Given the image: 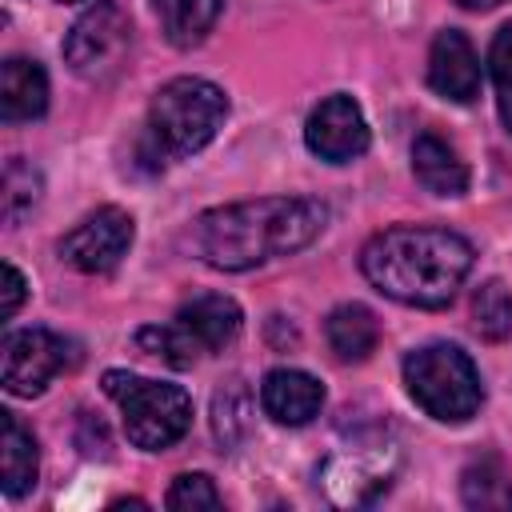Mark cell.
Masks as SVG:
<instances>
[{
	"instance_id": "cell-14",
	"label": "cell",
	"mask_w": 512,
	"mask_h": 512,
	"mask_svg": "<svg viewBox=\"0 0 512 512\" xmlns=\"http://www.w3.org/2000/svg\"><path fill=\"white\" fill-rule=\"evenodd\" d=\"M48 108V76L28 56H8L0 68V116L8 124L36 120Z\"/></svg>"
},
{
	"instance_id": "cell-1",
	"label": "cell",
	"mask_w": 512,
	"mask_h": 512,
	"mask_svg": "<svg viewBox=\"0 0 512 512\" xmlns=\"http://www.w3.org/2000/svg\"><path fill=\"white\" fill-rule=\"evenodd\" d=\"M324 224L328 208L312 196H260L192 216L180 248L216 272H244L308 248Z\"/></svg>"
},
{
	"instance_id": "cell-4",
	"label": "cell",
	"mask_w": 512,
	"mask_h": 512,
	"mask_svg": "<svg viewBox=\"0 0 512 512\" xmlns=\"http://www.w3.org/2000/svg\"><path fill=\"white\" fill-rule=\"evenodd\" d=\"M240 304L224 292H200L176 308L168 324H152L136 332V344L148 356H160L172 368H192L200 356L228 348L240 336Z\"/></svg>"
},
{
	"instance_id": "cell-16",
	"label": "cell",
	"mask_w": 512,
	"mask_h": 512,
	"mask_svg": "<svg viewBox=\"0 0 512 512\" xmlns=\"http://www.w3.org/2000/svg\"><path fill=\"white\" fill-rule=\"evenodd\" d=\"M412 172L432 196H464L468 192V164L436 132H420L412 140Z\"/></svg>"
},
{
	"instance_id": "cell-2",
	"label": "cell",
	"mask_w": 512,
	"mask_h": 512,
	"mask_svg": "<svg viewBox=\"0 0 512 512\" xmlns=\"http://www.w3.org/2000/svg\"><path fill=\"white\" fill-rule=\"evenodd\" d=\"M360 272L396 304L444 308L472 272V244L452 228L396 224L360 248Z\"/></svg>"
},
{
	"instance_id": "cell-17",
	"label": "cell",
	"mask_w": 512,
	"mask_h": 512,
	"mask_svg": "<svg viewBox=\"0 0 512 512\" xmlns=\"http://www.w3.org/2000/svg\"><path fill=\"white\" fill-rule=\"evenodd\" d=\"M324 336H328V348L340 364H360L380 344V320L364 304H340V308L328 312Z\"/></svg>"
},
{
	"instance_id": "cell-10",
	"label": "cell",
	"mask_w": 512,
	"mask_h": 512,
	"mask_svg": "<svg viewBox=\"0 0 512 512\" xmlns=\"http://www.w3.org/2000/svg\"><path fill=\"white\" fill-rule=\"evenodd\" d=\"M368 120L360 112V104L344 92L320 100L304 124V144L312 156L328 160V164H348L356 156L368 152Z\"/></svg>"
},
{
	"instance_id": "cell-21",
	"label": "cell",
	"mask_w": 512,
	"mask_h": 512,
	"mask_svg": "<svg viewBox=\"0 0 512 512\" xmlns=\"http://www.w3.org/2000/svg\"><path fill=\"white\" fill-rule=\"evenodd\" d=\"M40 200V172L24 160V156H12L4 164V196H0V208H4V224L16 228Z\"/></svg>"
},
{
	"instance_id": "cell-19",
	"label": "cell",
	"mask_w": 512,
	"mask_h": 512,
	"mask_svg": "<svg viewBox=\"0 0 512 512\" xmlns=\"http://www.w3.org/2000/svg\"><path fill=\"white\" fill-rule=\"evenodd\" d=\"M460 496L468 508H512V468L500 456H480L460 476Z\"/></svg>"
},
{
	"instance_id": "cell-8",
	"label": "cell",
	"mask_w": 512,
	"mask_h": 512,
	"mask_svg": "<svg viewBox=\"0 0 512 512\" xmlns=\"http://www.w3.org/2000/svg\"><path fill=\"white\" fill-rule=\"evenodd\" d=\"M128 16L112 0H96L64 36V60L76 76H104L128 48Z\"/></svg>"
},
{
	"instance_id": "cell-24",
	"label": "cell",
	"mask_w": 512,
	"mask_h": 512,
	"mask_svg": "<svg viewBox=\"0 0 512 512\" xmlns=\"http://www.w3.org/2000/svg\"><path fill=\"white\" fill-rule=\"evenodd\" d=\"M488 68H492V84H496L500 120H504V128L512 132V24H504V28L492 36Z\"/></svg>"
},
{
	"instance_id": "cell-22",
	"label": "cell",
	"mask_w": 512,
	"mask_h": 512,
	"mask_svg": "<svg viewBox=\"0 0 512 512\" xmlns=\"http://www.w3.org/2000/svg\"><path fill=\"white\" fill-rule=\"evenodd\" d=\"M248 428V392L240 388V380H228L216 400H212V432L224 448H232Z\"/></svg>"
},
{
	"instance_id": "cell-25",
	"label": "cell",
	"mask_w": 512,
	"mask_h": 512,
	"mask_svg": "<svg viewBox=\"0 0 512 512\" xmlns=\"http://www.w3.org/2000/svg\"><path fill=\"white\" fill-rule=\"evenodd\" d=\"M24 296H28V284H24L20 268H16V264H4V288H0V316H4V320H12V316H16V308L24 304Z\"/></svg>"
},
{
	"instance_id": "cell-18",
	"label": "cell",
	"mask_w": 512,
	"mask_h": 512,
	"mask_svg": "<svg viewBox=\"0 0 512 512\" xmlns=\"http://www.w3.org/2000/svg\"><path fill=\"white\" fill-rule=\"evenodd\" d=\"M152 4H156V16H160V32L176 48L200 44L212 32V24L220 20V8H224V0H152Z\"/></svg>"
},
{
	"instance_id": "cell-7",
	"label": "cell",
	"mask_w": 512,
	"mask_h": 512,
	"mask_svg": "<svg viewBox=\"0 0 512 512\" xmlns=\"http://www.w3.org/2000/svg\"><path fill=\"white\" fill-rule=\"evenodd\" d=\"M76 364V344L48 328L8 332L0 344V380L12 396H40L64 368Z\"/></svg>"
},
{
	"instance_id": "cell-23",
	"label": "cell",
	"mask_w": 512,
	"mask_h": 512,
	"mask_svg": "<svg viewBox=\"0 0 512 512\" xmlns=\"http://www.w3.org/2000/svg\"><path fill=\"white\" fill-rule=\"evenodd\" d=\"M164 504L172 512H216L224 500H220V492H216V484H212L208 472H184V476L172 480Z\"/></svg>"
},
{
	"instance_id": "cell-6",
	"label": "cell",
	"mask_w": 512,
	"mask_h": 512,
	"mask_svg": "<svg viewBox=\"0 0 512 512\" xmlns=\"http://www.w3.org/2000/svg\"><path fill=\"white\" fill-rule=\"evenodd\" d=\"M104 392L120 404L128 440L144 452L172 448L192 424V396L180 384H164V380H148V376L124 372V368H108Z\"/></svg>"
},
{
	"instance_id": "cell-15",
	"label": "cell",
	"mask_w": 512,
	"mask_h": 512,
	"mask_svg": "<svg viewBox=\"0 0 512 512\" xmlns=\"http://www.w3.org/2000/svg\"><path fill=\"white\" fill-rule=\"evenodd\" d=\"M40 452L32 432L16 420V412H0V488L8 500H20L36 488Z\"/></svg>"
},
{
	"instance_id": "cell-5",
	"label": "cell",
	"mask_w": 512,
	"mask_h": 512,
	"mask_svg": "<svg viewBox=\"0 0 512 512\" xmlns=\"http://www.w3.org/2000/svg\"><path fill=\"white\" fill-rule=\"evenodd\" d=\"M408 396L440 424H464L476 416L484 388L472 356L456 344H424L404 356Z\"/></svg>"
},
{
	"instance_id": "cell-3",
	"label": "cell",
	"mask_w": 512,
	"mask_h": 512,
	"mask_svg": "<svg viewBox=\"0 0 512 512\" xmlns=\"http://www.w3.org/2000/svg\"><path fill=\"white\" fill-rule=\"evenodd\" d=\"M224 116H228L224 88H216L212 80H200V76H176L148 104L140 156L148 160V168L184 160V156L200 152L224 128Z\"/></svg>"
},
{
	"instance_id": "cell-12",
	"label": "cell",
	"mask_w": 512,
	"mask_h": 512,
	"mask_svg": "<svg viewBox=\"0 0 512 512\" xmlns=\"http://www.w3.org/2000/svg\"><path fill=\"white\" fill-rule=\"evenodd\" d=\"M428 88L456 104H468L480 96V56L464 32L456 28L436 32L428 52Z\"/></svg>"
},
{
	"instance_id": "cell-11",
	"label": "cell",
	"mask_w": 512,
	"mask_h": 512,
	"mask_svg": "<svg viewBox=\"0 0 512 512\" xmlns=\"http://www.w3.org/2000/svg\"><path fill=\"white\" fill-rule=\"evenodd\" d=\"M396 456L388 444H360L348 452H336L320 468V484L336 504H368L392 484Z\"/></svg>"
},
{
	"instance_id": "cell-27",
	"label": "cell",
	"mask_w": 512,
	"mask_h": 512,
	"mask_svg": "<svg viewBox=\"0 0 512 512\" xmlns=\"http://www.w3.org/2000/svg\"><path fill=\"white\" fill-rule=\"evenodd\" d=\"M60 4H72V0H60Z\"/></svg>"
},
{
	"instance_id": "cell-9",
	"label": "cell",
	"mask_w": 512,
	"mask_h": 512,
	"mask_svg": "<svg viewBox=\"0 0 512 512\" xmlns=\"http://www.w3.org/2000/svg\"><path fill=\"white\" fill-rule=\"evenodd\" d=\"M132 236H136V220L108 204V208H96L92 216H84L64 240H60V256L76 268V272H88V276H104L112 272L128 248H132Z\"/></svg>"
},
{
	"instance_id": "cell-26",
	"label": "cell",
	"mask_w": 512,
	"mask_h": 512,
	"mask_svg": "<svg viewBox=\"0 0 512 512\" xmlns=\"http://www.w3.org/2000/svg\"><path fill=\"white\" fill-rule=\"evenodd\" d=\"M460 8H468V12H488V8H496L500 0H456Z\"/></svg>"
},
{
	"instance_id": "cell-13",
	"label": "cell",
	"mask_w": 512,
	"mask_h": 512,
	"mask_svg": "<svg viewBox=\"0 0 512 512\" xmlns=\"http://www.w3.org/2000/svg\"><path fill=\"white\" fill-rule=\"evenodd\" d=\"M260 408L288 428L308 424L324 408V384L300 368H272L260 384Z\"/></svg>"
},
{
	"instance_id": "cell-20",
	"label": "cell",
	"mask_w": 512,
	"mask_h": 512,
	"mask_svg": "<svg viewBox=\"0 0 512 512\" xmlns=\"http://www.w3.org/2000/svg\"><path fill=\"white\" fill-rule=\"evenodd\" d=\"M472 328L488 344L508 340V332H512V296L500 280H484L472 292Z\"/></svg>"
}]
</instances>
